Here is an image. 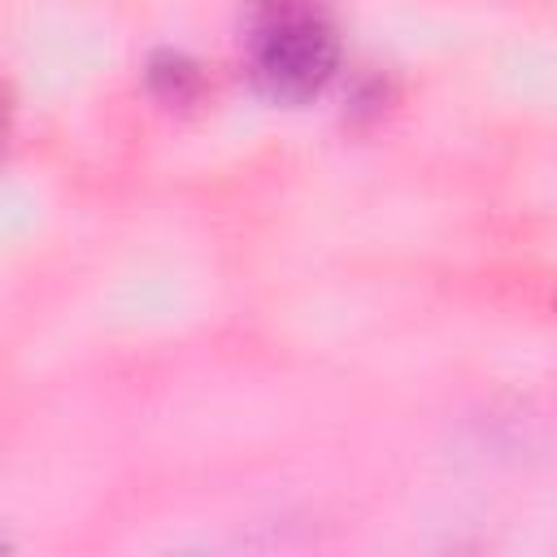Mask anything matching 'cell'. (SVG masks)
<instances>
[{"label":"cell","instance_id":"6da1fadb","mask_svg":"<svg viewBox=\"0 0 557 557\" xmlns=\"http://www.w3.org/2000/svg\"><path fill=\"white\" fill-rule=\"evenodd\" d=\"M252 74L274 100H309L335 74V26L313 0H257L252 13Z\"/></svg>","mask_w":557,"mask_h":557}]
</instances>
